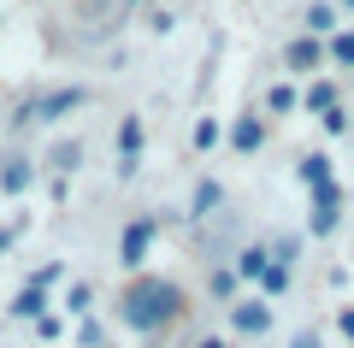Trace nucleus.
Segmentation results:
<instances>
[{"label":"nucleus","mask_w":354,"mask_h":348,"mask_svg":"<svg viewBox=\"0 0 354 348\" xmlns=\"http://www.w3.org/2000/svg\"><path fill=\"white\" fill-rule=\"evenodd\" d=\"M177 307H183V295H177L165 277H142V284H130L124 289V324H136V331H153V324H165V319H177Z\"/></svg>","instance_id":"f257e3e1"},{"label":"nucleus","mask_w":354,"mask_h":348,"mask_svg":"<svg viewBox=\"0 0 354 348\" xmlns=\"http://www.w3.org/2000/svg\"><path fill=\"white\" fill-rule=\"evenodd\" d=\"M148 242H153V224H148V219H136V224L124 230V266H136L142 254H148Z\"/></svg>","instance_id":"f03ea898"},{"label":"nucleus","mask_w":354,"mask_h":348,"mask_svg":"<svg viewBox=\"0 0 354 348\" xmlns=\"http://www.w3.org/2000/svg\"><path fill=\"white\" fill-rule=\"evenodd\" d=\"M301 183H313V195L330 189V160H325V154H307V160H301Z\"/></svg>","instance_id":"7ed1b4c3"},{"label":"nucleus","mask_w":354,"mask_h":348,"mask_svg":"<svg viewBox=\"0 0 354 348\" xmlns=\"http://www.w3.org/2000/svg\"><path fill=\"white\" fill-rule=\"evenodd\" d=\"M230 319H236V331H266V324H272V313H266L260 301H242V307L230 313Z\"/></svg>","instance_id":"20e7f679"},{"label":"nucleus","mask_w":354,"mask_h":348,"mask_svg":"<svg viewBox=\"0 0 354 348\" xmlns=\"http://www.w3.org/2000/svg\"><path fill=\"white\" fill-rule=\"evenodd\" d=\"M290 65H295V71H313V65H319V42H313V36L290 42Z\"/></svg>","instance_id":"39448f33"},{"label":"nucleus","mask_w":354,"mask_h":348,"mask_svg":"<svg viewBox=\"0 0 354 348\" xmlns=\"http://www.w3.org/2000/svg\"><path fill=\"white\" fill-rule=\"evenodd\" d=\"M230 142H236L242 154H254V148H260V125H254V118H242V125L230 130Z\"/></svg>","instance_id":"423d86ee"},{"label":"nucleus","mask_w":354,"mask_h":348,"mask_svg":"<svg viewBox=\"0 0 354 348\" xmlns=\"http://www.w3.org/2000/svg\"><path fill=\"white\" fill-rule=\"evenodd\" d=\"M12 313H18V319H36V313H41V289H18Z\"/></svg>","instance_id":"0eeeda50"},{"label":"nucleus","mask_w":354,"mask_h":348,"mask_svg":"<svg viewBox=\"0 0 354 348\" xmlns=\"http://www.w3.org/2000/svg\"><path fill=\"white\" fill-rule=\"evenodd\" d=\"M77 100H83V95H77V89H65V95H48V100H41V112H48V118H59V112H71Z\"/></svg>","instance_id":"6e6552de"},{"label":"nucleus","mask_w":354,"mask_h":348,"mask_svg":"<svg viewBox=\"0 0 354 348\" xmlns=\"http://www.w3.org/2000/svg\"><path fill=\"white\" fill-rule=\"evenodd\" d=\"M307 107H319V112H337V107H330V83H313V89H307Z\"/></svg>","instance_id":"1a4fd4ad"},{"label":"nucleus","mask_w":354,"mask_h":348,"mask_svg":"<svg viewBox=\"0 0 354 348\" xmlns=\"http://www.w3.org/2000/svg\"><path fill=\"white\" fill-rule=\"evenodd\" d=\"M218 207V183H201L195 189V212H213Z\"/></svg>","instance_id":"9d476101"},{"label":"nucleus","mask_w":354,"mask_h":348,"mask_svg":"<svg viewBox=\"0 0 354 348\" xmlns=\"http://www.w3.org/2000/svg\"><path fill=\"white\" fill-rule=\"evenodd\" d=\"M236 272H248V277H266V254H260V248H248V254H242V266H236Z\"/></svg>","instance_id":"9b49d317"},{"label":"nucleus","mask_w":354,"mask_h":348,"mask_svg":"<svg viewBox=\"0 0 354 348\" xmlns=\"http://www.w3.org/2000/svg\"><path fill=\"white\" fill-rule=\"evenodd\" d=\"M213 142H218V125H213V118H201V125H195V148H213Z\"/></svg>","instance_id":"f8f14e48"},{"label":"nucleus","mask_w":354,"mask_h":348,"mask_svg":"<svg viewBox=\"0 0 354 348\" xmlns=\"http://www.w3.org/2000/svg\"><path fill=\"white\" fill-rule=\"evenodd\" d=\"M283 284H290V272H283V266H266V289H272V295H278Z\"/></svg>","instance_id":"ddd939ff"},{"label":"nucleus","mask_w":354,"mask_h":348,"mask_svg":"<svg viewBox=\"0 0 354 348\" xmlns=\"http://www.w3.org/2000/svg\"><path fill=\"white\" fill-rule=\"evenodd\" d=\"M272 107H278V112H283V107H295V89H290V83H278V89H272Z\"/></svg>","instance_id":"4468645a"},{"label":"nucleus","mask_w":354,"mask_h":348,"mask_svg":"<svg viewBox=\"0 0 354 348\" xmlns=\"http://www.w3.org/2000/svg\"><path fill=\"white\" fill-rule=\"evenodd\" d=\"M307 30H330V6H313L307 12Z\"/></svg>","instance_id":"2eb2a0df"},{"label":"nucleus","mask_w":354,"mask_h":348,"mask_svg":"<svg viewBox=\"0 0 354 348\" xmlns=\"http://www.w3.org/2000/svg\"><path fill=\"white\" fill-rule=\"evenodd\" d=\"M330 53H337V59H348V65H354V36H337V42H330Z\"/></svg>","instance_id":"dca6fc26"},{"label":"nucleus","mask_w":354,"mask_h":348,"mask_svg":"<svg viewBox=\"0 0 354 348\" xmlns=\"http://www.w3.org/2000/svg\"><path fill=\"white\" fill-rule=\"evenodd\" d=\"M342 331H348V342H354V307H348V313H342Z\"/></svg>","instance_id":"f3484780"},{"label":"nucleus","mask_w":354,"mask_h":348,"mask_svg":"<svg viewBox=\"0 0 354 348\" xmlns=\"http://www.w3.org/2000/svg\"><path fill=\"white\" fill-rule=\"evenodd\" d=\"M201 348H225V342H201Z\"/></svg>","instance_id":"a211bd4d"},{"label":"nucleus","mask_w":354,"mask_h":348,"mask_svg":"<svg viewBox=\"0 0 354 348\" xmlns=\"http://www.w3.org/2000/svg\"><path fill=\"white\" fill-rule=\"evenodd\" d=\"M342 6H354V0H342Z\"/></svg>","instance_id":"6ab92c4d"}]
</instances>
